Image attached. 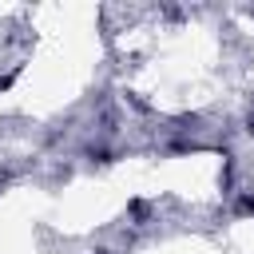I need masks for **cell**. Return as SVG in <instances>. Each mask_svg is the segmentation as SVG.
Masks as SVG:
<instances>
[{"instance_id": "6da1fadb", "label": "cell", "mask_w": 254, "mask_h": 254, "mask_svg": "<svg viewBox=\"0 0 254 254\" xmlns=\"http://www.w3.org/2000/svg\"><path fill=\"white\" fill-rule=\"evenodd\" d=\"M242 210H250V214H254V198H242Z\"/></svg>"}]
</instances>
